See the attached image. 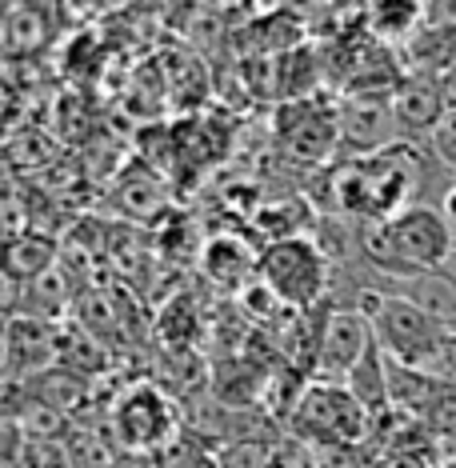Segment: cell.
I'll list each match as a JSON object with an SVG mask.
<instances>
[{
    "label": "cell",
    "instance_id": "obj_1",
    "mask_svg": "<svg viewBox=\"0 0 456 468\" xmlns=\"http://www.w3.org/2000/svg\"><path fill=\"white\" fill-rule=\"evenodd\" d=\"M356 296H360L356 308L368 316V324H373L380 353H385L392 365H405V368H417V372H429L432 377L449 328L437 324L424 308L405 301V296H392L380 289H360Z\"/></svg>",
    "mask_w": 456,
    "mask_h": 468
},
{
    "label": "cell",
    "instance_id": "obj_2",
    "mask_svg": "<svg viewBox=\"0 0 456 468\" xmlns=\"http://www.w3.org/2000/svg\"><path fill=\"white\" fill-rule=\"evenodd\" d=\"M257 269H260V284L272 292V301L281 308H296V313L321 304L328 289L324 252L301 237H281L277 244H269Z\"/></svg>",
    "mask_w": 456,
    "mask_h": 468
},
{
    "label": "cell",
    "instance_id": "obj_3",
    "mask_svg": "<svg viewBox=\"0 0 456 468\" xmlns=\"http://www.w3.org/2000/svg\"><path fill=\"white\" fill-rule=\"evenodd\" d=\"M368 412L360 409V400L348 392L345 385H309L304 388V400L296 409V432L309 444H356L360 436L368 432Z\"/></svg>",
    "mask_w": 456,
    "mask_h": 468
},
{
    "label": "cell",
    "instance_id": "obj_4",
    "mask_svg": "<svg viewBox=\"0 0 456 468\" xmlns=\"http://www.w3.org/2000/svg\"><path fill=\"white\" fill-rule=\"evenodd\" d=\"M373 345H376V333L360 308H328L321 324V345H316L313 377L321 385H345Z\"/></svg>",
    "mask_w": 456,
    "mask_h": 468
},
{
    "label": "cell",
    "instance_id": "obj_5",
    "mask_svg": "<svg viewBox=\"0 0 456 468\" xmlns=\"http://www.w3.org/2000/svg\"><path fill=\"white\" fill-rule=\"evenodd\" d=\"M336 136L353 156H380L397 148L400 124L392 116V97H353L336 109Z\"/></svg>",
    "mask_w": 456,
    "mask_h": 468
},
{
    "label": "cell",
    "instance_id": "obj_6",
    "mask_svg": "<svg viewBox=\"0 0 456 468\" xmlns=\"http://www.w3.org/2000/svg\"><path fill=\"white\" fill-rule=\"evenodd\" d=\"M176 429V412L156 388H133L116 404V432L129 449H161Z\"/></svg>",
    "mask_w": 456,
    "mask_h": 468
},
{
    "label": "cell",
    "instance_id": "obj_7",
    "mask_svg": "<svg viewBox=\"0 0 456 468\" xmlns=\"http://www.w3.org/2000/svg\"><path fill=\"white\" fill-rule=\"evenodd\" d=\"M449 112V101H444V84L432 72H412L392 89V116L400 124V136L408 133H429L440 124V116Z\"/></svg>",
    "mask_w": 456,
    "mask_h": 468
},
{
    "label": "cell",
    "instance_id": "obj_8",
    "mask_svg": "<svg viewBox=\"0 0 456 468\" xmlns=\"http://www.w3.org/2000/svg\"><path fill=\"white\" fill-rule=\"evenodd\" d=\"M380 292L405 296V301L424 308L437 324L456 333V272L449 269V264H444V269H432V272L405 276V281H392L388 289H380Z\"/></svg>",
    "mask_w": 456,
    "mask_h": 468
},
{
    "label": "cell",
    "instance_id": "obj_9",
    "mask_svg": "<svg viewBox=\"0 0 456 468\" xmlns=\"http://www.w3.org/2000/svg\"><path fill=\"white\" fill-rule=\"evenodd\" d=\"M281 136H284V153L304 165L324 161L333 153V144H341V136H336V112H316L309 104L296 109V121L281 124Z\"/></svg>",
    "mask_w": 456,
    "mask_h": 468
},
{
    "label": "cell",
    "instance_id": "obj_10",
    "mask_svg": "<svg viewBox=\"0 0 456 468\" xmlns=\"http://www.w3.org/2000/svg\"><path fill=\"white\" fill-rule=\"evenodd\" d=\"M0 264H5L16 281L33 284L37 276H45L48 269H57V244H52L48 237H37V232H25V237L5 240Z\"/></svg>",
    "mask_w": 456,
    "mask_h": 468
},
{
    "label": "cell",
    "instance_id": "obj_11",
    "mask_svg": "<svg viewBox=\"0 0 456 468\" xmlns=\"http://www.w3.org/2000/svg\"><path fill=\"white\" fill-rule=\"evenodd\" d=\"M345 388L360 400V409H365L368 417H376V412L388 409L392 404L388 400V356L380 353V345L368 348V356L353 368V377L345 380Z\"/></svg>",
    "mask_w": 456,
    "mask_h": 468
},
{
    "label": "cell",
    "instance_id": "obj_12",
    "mask_svg": "<svg viewBox=\"0 0 456 468\" xmlns=\"http://www.w3.org/2000/svg\"><path fill=\"white\" fill-rule=\"evenodd\" d=\"M225 252H228V240H212L208 252H205V269L217 276V284H245L249 276H252V257L240 249L237 257L228 261Z\"/></svg>",
    "mask_w": 456,
    "mask_h": 468
},
{
    "label": "cell",
    "instance_id": "obj_13",
    "mask_svg": "<svg viewBox=\"0 0 456 468\" xmlns=\"http://www.w3.org/2000/svg\"><path fill=\"white\" fill-rule=\"evenodd\" d=\"M272 464H277V456H269V449L257 441H237L220 456V468H272Z\"/></svg>",
    "mask_w": 456,
    "mask_h": 468
},
{
    "label": "cell",
    "instance_id": "obj_14",
    "mask_svg": "<svg viewBox=\"0 0 456 468\" xmlns=\"http://www.w3.org/2000/svg\"><path fill=\"white\" fill-rule=\"evenodd\" d=\"M429 144H432V156H437L440 165L456 168V109H449V112L440 116V124L432 129Z\"/></svg>",
    "mask_w": 456,
    "mask_h": 468
},
{
    "label": "cell",
    "instance_id": "obj_15",
    "mask_svg": "<svg viewBox=\"0 0 456 468\" xmlns=\"http://www.w3.org/2000/svg\"><path fill=\"white\" fill-rule=\"evenodd\" d=\"M25 301V281H16L13 272L0 264V313H8V308H16Z\"/></svg>",
    "mask_w": 456,
    "mask_h": 468
},
{
    "label": "cell",
    "instance_id": "obj_16",
    "mask_svg": "<svg viewBox=\"0 0 456 468\" xmlns=\"http://www.w3.org/2000/svg\"><path fill=\"white\" fill-rule=\"evenodd\" d=\"M432 377H437L440 385H456V333L444 336V348H440V360H437Z\"/></svg>",
    "mask_w": 456,
    "mask_h": 468
},
{
    "label": "cell",
    "instance_id": "obj_17",
    "mask_svg": "<svg viewBox=\"0 0 456 468\" xmlns=\"http://www.w3.org/2000/svg\"><path fill=\"white\" fill-rule=\"evenodd\" d=\"M440 84H444V101H449V109H456V65L449 72H440Z\"/></svg>",
    "mask_w": 456,
    "mask_h": 468
},
{
    "label": "cell",
    "instance_id": "obj_18",
    "mask_svg": "<svg viewBox=\"0 0 456 468\" xmlns=\"http://www.w3.org/2000/svg\"><path fill=\"white\" fill-rule=\"evenodd\" d=\"M272 468H284V464H281V461H277V464H272Z\"/></svg>",
    "mask_w": 456,
    "mask_h": 468
}]
</instances>
